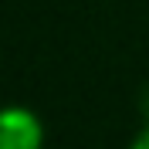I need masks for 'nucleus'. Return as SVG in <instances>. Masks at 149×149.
I'll use <instances>...</instances> for the list:
<instances>
[{"mask_svg": "<svg viewBox=\"0 0 149 149\" xmlns=\"http://www.w3.org/2000/svg\"><path fill=\"white\" fill-rule=\"evenodd\" d=\"M0 149H44V122L27 105H0Z\"/></svg>", "mask_w": 149, "mask_h": 149, "instance_id": "f257e3e1", "label": "nucleus"}, {"mask_svg": "<svg viewBox=\"0 0 149 149\" xmlns=\"http://www.w3.org/2000/svg\"><path fill=\"white\" fill-rule=\"evenodd\" d=\"M129 149H149V122L142 125L136 136H132V142H129Z\"/></svg>", "mask_w": 149, "mask_h": 149, "instance_id": "f03ea898", "label": "nucleus"}]
</instances>
